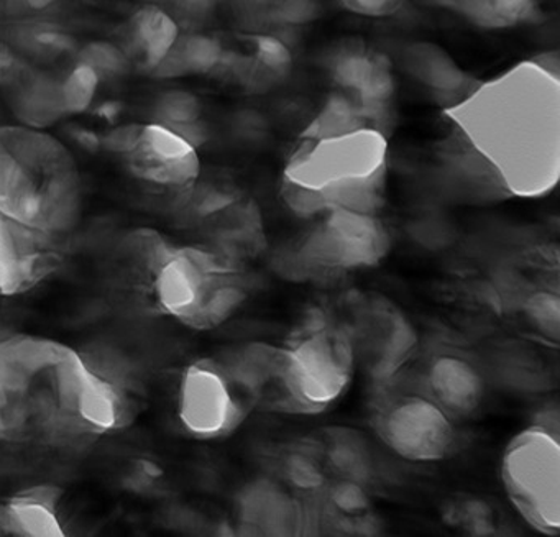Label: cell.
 Returning <instances> with one entry per match:
<instances>
[{"label":"cell","instance_id":"cb8c5ba5","mask_svg":"<svg viewBox=\"0 0 560 537\" xmlns=\"http://www.w3.org/2000/svg\"><path fill=\"white\" fill-rule=\"evenodd\" d=\"M254 65L248 67V81L255 87L261 84L273 86L283 81L293 68V55L290 48L273 35H257L254 38Z\"/></svg>","mask_w":560,"mask_h":537},{"label":"cell","instance_id":"30bf717a","mask_svg":"<svg viewBox=\"0 0 560 537\" xmlns=\"http://www.w3.org/2000/svg\"><path fill=\"white\" fill-rule=\"evenodd\" d=\"M386 173L388 142L385 133L363 129L334 139L301 140V145L288 160L283 182L313 189L320 199L334 189Z\"/></svg>","mask_w":560,"mask_h":537},{"label":"cell","instance_id":"ba28073f","mask_svg":"<svg viewBox=\"0 0 560 537\" xmlns=\"http://www.w3.org/2000/svg\"><path fill=\"white\" fill-rule=\"evenodd\" d=\"M392 247L376 214L332 209L323 214L291 254L298 275L343 273L375 267Z\"/></svg>","mask_w":560,"mask_h":537},{"label":"cell","instance_id":"7c38bea8","mask_svg":"<svg viewBox=\"0 0 560 537\" xmlns=\"http://www.w3.org/2000/svg\"><path fill=\"white\" fill-rule=\"evenodd\" d=\"M357 360L373 376V382L392 378L409 365L418 352V334L408 317L386 300H363L343 324Z\"/></svg>","mask_w":560,"mask_h":537},{"label":"cell","instance_id":"d6986e66","mask_svg":"<svg viewBox=\"0 0 560 537\" xmlns=\"http://www.w3.org/2000/svg\"><path fill=\"white\" fill-rule=\"evenodd\" d=\"M405 60L412 77L442 96L462 93L470 86V78L438 45H412L406 51Z\"/></svg>","mask_w":560,"mask_h":537},{"label":"cell","instance_id":"836d02e7","mask_svg":"<svg viewBox=\"0 0 560 537\" xmlns=\"http://www.w3.org/2000/svg\"><path fill=\"white\" fill-rule=\"evenodd\" d=\"M35 42L42 45V47H47L55 51H68L74 47V40L70 35L54 31L40 32V34L35 35Z\"/></svg>","mask_w":560,"mask_h":537},{"label":"cell","instance_id":"6da1fadb","mask_svg":"<svg viewBox=\"0 0 560 537\" xmlns=\"http://www.w3.org/2000/svg\"><path fill=\"white\" fill-rule=\"evenodd\" d=\"M559 86L560 78L523 61L447 109L504 195L539 198L559 182Z\"/></svg>","mask_w":560,"mask_h":537},{"label":"cell","instance_id":"8992f818","mask_svg":"<svg viewBox=\"0 0 560 537\" xmlns=\"http://www.w3.org/2000/svg\"><path fill=\"white\" fill-rule=\"evenodd\" d=\"M501 480L517 513L546 536L560 530L559 416L517 432L501 457Z\"/></svg>","mask_w":560,"mask_h":537},{"label":"cell","instance_id":"4fadbf2b","mask_svg":"<svg viewBox=\"0 0 560 537\" xmlns=\"http://www.w3.org/2000/svg\"><path fill=\"white\" fill-rule=\"evenodd\" d=\"M401 373L455 421L477 415L487 398L488 382L480 363L451 343L425 350L411 370Z\"/></svg>","mask_w":560,"mask_h":537},{"label":"cell","instance_id":"f1b7e54d","mask_svg":"<svg viewBox=\"0 0 560 537\" xmlns=\"http://www.w3.org/2000/svg\"><path fill=\"white\" fill-rule=\"evenodd\" d=\"M80 61L90 65L100 74L126 73L129 68V58L117 45L109 42H91L86 47L81 48Z\"/></svg>","mask_w":560,"mask_h":537},{"label":"cell","instance_id":"d4e9b609","mask_svg":"<svg viewBox=\"0 0 560 537\" xmlns=\"http://www.w3.org/2000/svg\"><path fill=\"white\" fill-rule=\"evenodd\" d=\"M101 74L90 65L78 63L60 83L61 106L65 114L86 113L96 97Z\"/></svg>","mask_w":560,"mask_h":537},{"label":"cell","instance_id":"484cf974","mask_svg":"<svg viewBox=\"0 0 560 537\" xmlns=\"http://www.w3.org/2000/svg\"><path fill=\"white\" fill-rule=\"evenodd\" d=\"M521 310L537 332L542 334L550 342H559L560 297L557 290L550 291L540 288V290L533 291L523 301Z\"/></svg>","mask_w":560,"mask_h":537},{"label":"cell","instance_id":"3957f363","mask_svg":"<svg viewBox=\"0 0 560 537\" xmlns=\"http://www.w3.org/2000/svg\"><path fill=\"white\" fill-rule=\"evenodd\" d=\"M0 212L67 241L83 212V183L70 150L34 127H0Z\"/></svg>","mask_w":560,"mask_h":537},{"label":"cell","instance_id":"9a60e30c","mask_svg":"<svg viewBox=\"0 0 560 537\" xmlns=\"http://www.w3.org/2000/svg\"><path fill=\"white\" fill-rule=\"evenodd\" d=\"M65 241L18 224L0 212V296L27 293L63 264Z\"/></svg>","mask_w":560,"mask_h":537},{"label":"cell","instance_id":"277c9868","mask_svg":"<svg viewBox=\"0 0 560 537\" xmlns=\"http://www.w3.org/2000/svg\"><path fill=\"white\" fill-rule=\"evenodd\" d=\"M149 235L136 270L150 311L188 329L211 330L241 310L247 287L231 257Z\"/></svg>","mask_w":560,"mask_h":537},{"label":"cell","instance_id":"ac0fdd59","mask_svg":"<svg viewBox=\"0 0 560 537\" xmlns=\"http://www.w3.org/2000/svg\"><path fill=\"white\" fill-rule=\"evenodd\" d=\"M224 58V48L214 37L179 34L172 50L152 73L165 80L189 77V74H208L221 67Z\"/></svg>","mask_w":560,"mask_h":537},{"label":"cell","instance_id":"5bb4252c","mask_svg":"<svg viewBox=\"0 0 560 537\" xmlns=\"http://www.w3.org/2000/svg\"><path fill=\"white\" fill-rule=\"evenodd\" d=\"M126 165L143 185L178 196L195 191L201 175L198 149L160 122L143 126L142 139L126 156Z\"/></svg>","mask_w":560,"mask_h":537},{"label":"cell","instance_id":"1f68e13d","mask_svg":"<svg viewBox=\"0 0 560 537\" xmlns=\"http://www.w3.org/2000/svg\"><path fill=\"white\" fill-rule=\"evenodd\" d=\"M143 126L140 124H127L116 127L101 139V149L117 155L127 156L136 150L142 139Z\"/></svg>","mask_w":560,"mask_h":537},{"label":"cell","instance_id":"603a6c76","mask_svg":"<svg viewBox=\"0 0 560 537\" xmlns=\"http://www.w3.org/2000/svg\"><path fill=\"white\" fill-rule=\"evenodd\" d=\"M18 114L22 122L34 129H45L65 116L61 106L60 83L38 77L27 84L18 100Z\"/></svg>","mask_w":560,"mask_h":537},{"label":"cell","instance_id":"7402d4cb","mask_svg":"<svg viewBox=\"0 0 560 537\" xmlns=\"http://www.w3.org/2000/svg\"><path fill=\"white\" fill-rule=\"evenodd\" d=\"M363 129H375L362 104L352 94L336 91L324 101L317 116L301 133V140H324L349 136ZM382 132V130H380Z\"/></svg>","mask_w":560,"mask_h":537},{"label":"cell","instance_id":"52a82bcc","mask_svg":"<svg viewBox=\"0 0 560 537\" xmlns=\"http://www.w3.org/2000/svg\"><path fill=\"white\" fill-rule=\"evenodd\" d=\"M375 385L370 418L389 451L411 462H441L455 451L457 421L401 372Z\"/></svg>","mask_w":560,"mask_h":537},{"label":"cell","instance_id":"e575fe53","mask_svg":"<svg viewBox=\"0 0 560 537\" xmlns=\"http://www.w3.org/2000/svg\"><path fill=\"white\" fill-rule=\"evenodd\" d=\"M71 136H73V139L77 140L83 149L90 150V152L101 150V139L96 133L91 132V130L81 129L80 127V129L74 130Z\"/></svg>","mask_w":560,"mask_h":537},{"label":"cell","instance_id":"4316f807","mask_svg":"<svg viewBox=\"0 0 560 537\" xmlns=\"http://www.w3.org/2000/svg\"><path fill=\"white\" fill-rule=\"evenodd\" d=\"M153 113H155L156 122L163 124V126H183V124L199 120L201 103L188 91H166L156 100Z\"/></svg>","mask_w":560,"mask_h":537},{"label":"cell","instance_id":"d6a6232c","mask_svg":"<svg viewBox=\"0 0 560 537\" xmlns=\"http://www.w3.org/2000/svg\"><path fill=\"white\" fill-rule=\"evenodd\" d=\"M317 11V0H280L275 9V19L281 24H307L316 19Z\"/></svg>","mask_w":560,"mask_h":537},{"label":"cell","instance_id":"7a4b0ae2","mask_svg":"<svg viewBox=\"0 0 560 537\" xmlns=\"http://www.w3.org/2000/svg\"><path fill=\"white\" fill-rule=\"evenodd\" d=\"M81 349L35 334L0 329V444L88 447Z\"/></svg>","mask_w":560,"mask_h":537},{"label":"cell","instance_id":"e0dca14e","mask_svg":"<svg viewBox=\"0 0 560 537\" xmlns=\"http://www.w3.org/2000/svg\"><path fill=\"white\" fill-rule=\"evenodd\" d=\"M179 25L165 9L150 4L139 9L130 21L133 48L145 70L153 71L178 40Z\"/></svg>","mask_w":560,"mask_h":537},{"label":"cell","instance_id":"74e56055","mask_svg":"<svg viewBox=\"0 0 560 537\" xmlns=\"http://www.w3.org/2000/svg\"><path fill=\"white\" fill-rule=\"evenodd\" d=\"M24 2L28 8L34 9V11H45V9L54 5L57 0H24Z\"/></svg>","mask_w":560,"mask_h":537},{"label":"cell","instance_id":"d590c367","mask_svg":"<svg viewBox=\"0 0 560 537\" xmlns=\"http://www.w3.org/2000/svg\"><path fill=\"white\" fill-rule=\"evenodd\" d=\"M18 68V58L8 45L0 44V74H8Z\"/></svg>","mask_w":560,"mask_h":537},{"label":"cell","instance_id":"f546056e","mask_svg":"<svg viewBox=\"0 0 560 537\" xmlns=\"http://www.w3.org/2000/svg\"><path fill=\"white\" fill-rule=\"evenodd\" d=\"M287 478L296 488L316 491L324 487V475L316 458L307 454H291L284 462Z\"/></svg>","mask_w":560,"mask_h":537},{"label":"cell","instance_id":"2e32d148","mask_svg":"<svg viewBox=\"0 0 560 537\" xmlns=\"http://www.w3.org/2000/svg\"><path fill=\"white\" fill-rule=\"evenodd\" d=\"M65 490L54 483L31 485L0 500V536L65 537Z\"/></svg>","mask_w":560,"mask_h":537},{"label":"cell","instance_id":"44dd1931","mask_svg":"<svg viewBox=\"0 0 560 537\" xmlns=\"http://www.w3.org/2000/svg\"><path fill=\"white\" fill-rule=\"evenodd\" d=\"M327 67L330 78L340 91L360 97L392 63L385 55L369 50L365 45L350 44L337 48Z\"/></svg>","mask_w":560,"mask_h":537},{"label":"cell","instance_id":"4dcf8cb0","mask_svg":"<svg viewBox=\"0 0 560 537\" xmlns=\"http://www.w3.org/2000/svg\"><path fill=\"white\" fill-rule=\"evenodd\" d=\"M339 4L360 17L388 19L401 12L405 0H339Z\"/></svg>","mask_w":560,"mask_h":537},{"label":"cell","instance_id":"5b68a950","mask_svg":"<svg viewBox=\"0 0 560 537\" xmlns=\"http://www.w3.org/2000/svg\"><path fill=\"white\" fill-rule=\"evenodd\" d=\"M357 357L343 324L313 311L275 353L273 375L261 401L298 415L336 405L352 383Z\"/></svg>","mask_w":560,"mask_h":537},{"label":"cell","instance_id":"8d00e7d4","mask_svg":"<svg viewBox=\"0 0 560 537\" xmlns=\"http://www.w3.org/2000/svg\"><path fill=\"white\" fill-rule=\"evenodd\" d=\"M120 109H122V106H120L119 103L109 101V103L103 104V106L97 109V116L104 117V119L107 120H114L119 116Z\"/></svg>","mask_w":560,"mask_h":537},{"label":"cell","instance_id":"ffe728a7","mask_svg":"<svg viewBox=\"0 0 560 537\" xmlns=\"http://www.w3.org/2000/svg\"><path fill=\"white\" fill-rule=\"evenodd\" d=\"M477 27L488 31L516 27L536 17L540 0H435Z\"/></svg>","mask_w":560,"mask_h":537},{"label":"cell","instance_id":"83f0119b","mask_svg":"<svg viewBox=\"0 0 560 537\" xmlns=\"http://www.w3.org/2000/svg\"><path fill=\"white\" fill-rule=\"evenodd\" d=\"M330 464L346 480L360 481L369 474L370 457L357 439L350 435L337 437L330 451Z\"/></svg>","mask_w":560,"mask_h":537},{"label":"cell","instance_id":"9c48e42d","mask_svg":"<svg viewBox=\"0 0 560 537\" xmlns=\"http://www.w3.org/2000/svg\"><path fill=\"white\" fill-rule=\"evenodd\" d=\"M255 399L238 385L221 355L189 363L176 388V418L183 431L198 441H218L234 434Z\"/></svg>","mask_w":560,"mask_h":537},{"label":"cell","instance_id":"8fae6325","mask_svg":"<svg viewBox=\"0 0 560 537\" xmlns=\"http://www.w3.org/2000/svg\"><path fill=\"white\" fill-rule=\"evenodd\" d=\"M83 421L94 439L132 425L145 405L142 373L129 357L110 347L81 349Z\"/></svg>","mask_w":560,"mask_h":537}]
</instances>
